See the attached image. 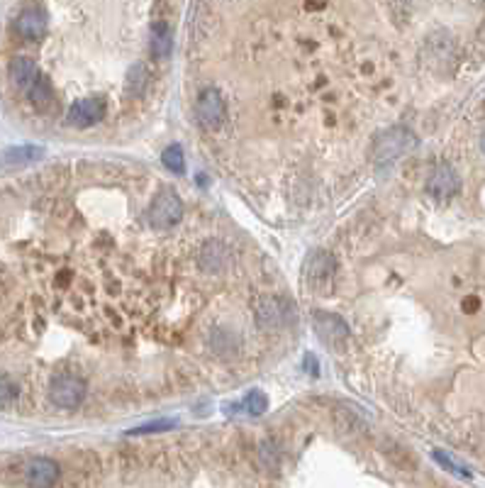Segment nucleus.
<instances>
[{"label": "nucleus", "mask_w": 485, "mask_h": 488, "mask_svg": "<svg viewBox=\"0 0 485 488\" xmlns=\"http://www.w3.org/2000/svg\"><path fill=\"white\" fill-rule=\"evenodd\" d=\"M295 320V305L288 298H264L257 307V322L261 330H281Z\"/></svg>", "instance_id": "obj_1"}, {"label": "nucleus", "mask_w": 485, "mask_h": 488, "mask_svg": "<svg viewBox=\"0 0 485 488\" xmlns=\"http://www.w3.org/2000/svg\"><path fill=\"white\" fill-rule=\"evenodd\" d=\"M49 398L51 403L59 408H78L86 398V384H83L78 376L73 374H59L51 379V386H49Z\"/></svg>", "instance_id": "obj_2"}, {"label": "nucleus", "mask_w": 485, "mask_h": 488, "mask_svg": "<svg viewBox=\"0 0 485 488\" xmlns=\"http://www.w3.org/2000/svg\"><path fill=\"white\" fill-rule=\"evenodd\" d=\"M180 217H183V205H180V198L176 195V190H161L154 198L152 208H149V222L154 227H159V230L173 227Z\"/></svg>", "instance_id": "obj_3"}, {"label": "nucleus", "mask_w": 485, "mask_h": 488, "mask_svg": "<svg viewBox=\"0 0 485 488\" xmlns=\"http://www.w3.org/2000/svg\"><path fill=\"white\" fill-rule=\"evenodd\" d=\"M198 118L202 122V127H207V130H217V127L225 122V118H227L225 100H222V95L217 93L215 88H207V91L200 93Z\"/></svg>", "instance_id": "obj_4"}, {"label": "nucleus", "mask_w": 485, "mask_h": 488, "mask_svg": "<svg viewBox=\"0 0 485 488\" xmlns=\"http://www.w3.org/2000/svg\"><path fill=\"white\" fill-rule=\"evenodd\" d=\"M332 276H334V262L327 252H312L310 259L305 264V279L312 288L324 291L329 288L332 283Z\"/></svg>", "instance_id": "obj_5"}, {"label": "nucleus", "mask_w": 485, "mask_h": 488, "mask_svg": "<svg viewBox=\"0 0 485 488\" xmlns=\"http://www.w3.org/2000/svg\"><path fill=\"white\" fill-rule=\"evenodd\" d=\"M105 118V100L103 98H83L76 100L68 110L66 120L73 127H88Z\"/></svg>", "instance_id": "obj_6"}, {"label": "nucleus", "mask_w": 485, "mask_h": 488, "mask_svg": "<svg viewBox=\"0 0 485 488\" xmlns=\"http://www.w3.org/2000/svg\"><path fill=\"white\" fill-rule=\"evenodd\" d=\"M412 145H415L412 135H410L407 130L395 127V130L386 132V135L378 140V161H393V159H398L400 154L407 152Z\"/></svg>", "instance_id": "obj_7"}, {"label": "nucleus", "mask_w": 485, "mask_h": 488, "mask_svg": "<svg viewBox=\"0 0 485 488\" xmlns=\"http://www.w3.org/2000/svg\"><path fill=\"white\" fill-rule=\"evenodd\" d=\"M23 474L30 486H51L59 479V464L44 457H35L25 464Z\"/></svg>", "instance_id": "obj_8"}, {"label": "nucleus", "mask_w": 485, "mask_h": 488, "mask_svg": "<svg viewBox=\"0 0 485 488\" xmlns=\"http://www.w3.org/2000/svg\"><path fill=\"white\" fill-rule=\"evenodd\" d=\"M314 330L327 344H339L349 335V327L332 312H314Z\"/></svg>", "instance_id": "obj_9"}, {"label": "nucleus", "mask_w": 485, "mask_h": 488, "mask_svg": "<svg viewBox=\"0 0 485 488\" xmlns=\"http://www.w3.org/2000/svg\"><path fill=\"white\" fill-rule=\"evenodd\" d=\"M458 185H461V183H458V176H456L454 169H451L449 164H441V166L431 173L427 190L434 195V198L441 200V198H451V195L458 190Z\"/></svg>", "instance_id": "obj_10"}, {"label": "nucleus", "mask_w": 485, "mask_h": 488, "mask_svg": "<svg viewBox=\"0 0 485 488\" xmlns=\"http://www.w3.org/2000/svg\"><path fill=\"white\" fill-rule=\"evenodd\" d=\"M15 28H18L20 37H25V39H39L47 32V18L42 10H25L18 18V23H15Z\"/></svg>", "instance_id": "obj_11"}, {"label": "nucleus", "mask_w": 485, "mask_h": 488, "mask_svg": "<svg viewBox=\"0 0 485 488\" xmlns=\"http://www.w3.org/2000/svg\"><path fill=\"white\" fill-rule=\"evenodd\" d=\"M44 157V150L37 145H23V147H13V150L3 152V164L8 166H23V164H32L39 161Z\"/></svg>", "instance_id": "obj_12"}, {"label": "nucleus", "mask_w": 485, "mask_h": 488, "mask_svg": "<svg viewBox=\"0 0 485 488\" xmlns=\"http://www.w3.org/2000/svg\"><path fill=\"white\" fill-rule=\"evenodd\" d=\"M10 78L18 88H27L32 81L37 78V66L35 61L27 56H18V59L10 61Z\"/></svg>", "instance_id": "obj_13"}, {"label": "nucleus", "mask_w": 485, "mask_h": 488, "mask_svg": "<svg viewBox=\"0 0 485 488\" xmlns=\"http://www.w3.org/2000/svg\"><path fill=\"white\" fill-rule=\"evenodd\" d=\"M27 95L37 110H47L51 105V86L44 76L37 73V78L27 86Z\"/></svg>", "instance_id": "obj_14"}, {"label": "nucleus", "mask_w": 485, "mask_h": 488, "mask_svg": "<svg viewBox=\"0 0 485 488\" xmlns=\"http://www.w3.org/2000/svg\"><path fill=\"white\" fill-rule=\"evenodd\" d=\"M171 51V32L166 23H154L152 28V54L156 59H164Z\"/></svg>", "instance_id": "obj_15"}, {"label": "nucleus", "mask_w": 485, "mask_h": 488, "mask_svg": "<svg viewBox=\"0 0 485 488\" xmlns=\"http://www.w3.org/2000/svg\"><path fill=\"white\" fill-rule=\"evenodd\" d=\"M164 166L168 169V171H173V173H183V169H185V161H183V150H180L178 145H171L168 147L166 152H164Z\"/></svg>", "instance_id": "obj_16"}, {"label": "nucleus", "mask_w": 485, "mask_h": 488, "mask_svg": "<svg viewBox=\"0 0 485 488\" xmlns=\"http://www.w3.org/2000/svg\"><path fill=\"white\" fill-rule=\"evenodd\" d=\"M434 459L439 461L441 466H444V469H449L451 474H456V476H471V469H468L466 464H461V461H456L454 457H451V454H446V452H441V449H436L434 452Z\"/></svg>", "instance_id": "obj_17"}, {"label": "nucleus", "mask_w": 485, "mask_h": 488, "mask_svg": "<svg viewBox=\"0 0 485 488\" xmlns=\"http://www.w3.org/2000/svg\"><path fill=\"white\" fill-rule=\"evenodd\" d=\"M202 262H205V267L210 269V272H215V269H220L222 264H225V249H222L220 244H210V247L202 252Z\"/></svg>", "instance_id": "obj_18"}, {"label": "nucleus", "mask_w": 485, "mask_h": 488, "mask_svg": "<svg viewBox=\"0 0 485 488\" xmlns=\"http://www.w3.org/2000/svg\"><path fill=\"white\" fill-rule=\"evenodd\" d=\"M244 410H247L249 415H264L266 413V396L261 394V391H252V394L247 396V401H244Z\"/></svg>", "instance_id": "obj_19"}, {"label": "nucleus", "mask_w": 485, "mask_h": 488, "mask_svg": "<svg viewBox=\"0 0 485 488\" xmlns=\"http://www.w3.org/2000/svg\"><path fill=\"white\" fill-rule=\"evenodd\" d=\"M15 398H18L15 384L10 379H5V376H0V408H10Z\"/></svg>", "instance_id": "obj_20"}, {"label": "nucleus", "mask_w": 485, "mask_h": 488, "mask_svg": "<svg viewBox=\"0 0 485 488\" xmlns=\"http://www.w3.org/2000/svg\"><path fill=\"white\" fill-rule=\"evenodd\" d=\"M171 427H176V420H154V422H147L142 427H135L130 434H149V432H168Z\"/></svg>", "instance_id": "obj_21"}, {"label": "nucleus", "mask_w": 485, "mask_h": 488, "mask_svg": "<svg viewBox=\"0 0 485 488\" xmlns=\"http://www.w3.org/2000/svg\"><path fill=\"white\" fill-rule=\"evenodd\" d=\"M481 150H483V154H485V132H483V137H481Z\"/></svg>", "instance_id": "obj_22"}]
</instances>
